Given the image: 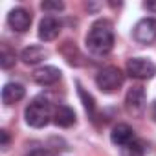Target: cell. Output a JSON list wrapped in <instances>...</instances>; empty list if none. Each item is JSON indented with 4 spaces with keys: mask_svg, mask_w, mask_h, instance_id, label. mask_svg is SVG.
Instances as JSON below:
<instances>
[{
    "mask_svg": "<svg viewBox=\"0 0 156 156\" xmlns=\"http://www.w3.org/2000/svg\"><path fill=\"white\" fill-rule=\"evenodd\" d=\"M134 39L140 44H151L156 41V19H141L134 26Z\"/></svg>",
    "mask_w": 156,
    "mask_h": 156,
    "instance_id": "6",
    "label": "cell"
},
{
    "mask_svg": "<svg viewBox=\"0 0 156 156\" xmlns=\"http://www.w3.org/2000/svg\"><path fill=\"white\" fill-rule=\"evenodd\" d=\"M15 51L9 50L6 44H2V55H0V66H2L4 70H9L13 64H15Z\"/></svg>",
    "mask_w": 156,
    "mask_h": 156,
    "instance_id": "15",
    "label": "cell"
},
{
    "mask_svg": "<svg viewBox=\"0 0 156 156\" xmlns=\"http://www.w3.org/2000/svg\"><path fill=\"white\" fill-rule=\"evenodd\" d=\"M125 108L130 116L140 118L147 108V94L143 87H132L125 96Z\"/></svg>",
    "mask_w": 156,
    "mask_h": 156,
    "instance_id": "5",
    "label": "cell"
},
{
    "mask_svg": "<svg viewBox=\"0 0 156 156\" xmlns=\"http://www.w3.org/2000/svg\"><path fill=\"white\" fill-rule=\"evenodd\" d=\"M77 94H79V98H81V101H83V105H85V108H87V112L90 114V118L94 119V114H96V101H94V98L81 87V85H77Z\"/></svg>",
    "mask_w": 156,
    "mask_h": 156,
    "instance_id": "14",
    "label": "cell"
},
{
    "mask_svg": "<svg viewBox=\"0 0 156 156\" xmlns=\"http://www.w3.org/2000/svg\"><path fill=\"white\" fill-rule=\"evenodd\" d=\"M59 31H61V24H59V20H57L55 17H51V15L44 17V19L41 20V24H39V37H41V41H44V42L55 41V39L59 37Z\"/></svg>",
    "mask_w": 156,
    "mask_h": 156,
    "instance_id": "9",
    "label": "cell"
},
{
    "mask_svg": "<svg viewBox=\"0 0 156 156\" xmlns=\"http://www.w3.org/2000/svg\"><path fill=\"white\" fill-rule=\"evenodd\" d=\"M41 8L44 9V11H62L64 9V4L62 2H51V0H44V2L41 4Z\"/></svg>",
    "mask_w": 156,
    "mask_h": 156,
    "instance_id": "17",
    "label": "cell"
},
{
    "mask_svg": "<svg viewBox=\"0 0 156 156\" xmlns=\"http://www.w3.org/2000/svg\"><path fill=\"white\" fill-rule=\"evenodd\" d=\"M24 96H26V90H24V87L19 85V83H8V85H4V88H2V103H4V105L19 103Z\"/></svg>",
    "mask_w": 156,
    "mask_h": 156,
    "instance_id": "12",
    "label": "cell"
},
{
    "mask_svg": "<svg viewBox=\"0 0 156 156\" xmlns=\"http://www.w3.org/2000/svg\"><path fill=\"white\" fill-rule=\"evenodd\" d=\"M24 118H26V123H28L30 127H33V129H42V127H46L48 121H50V105H48L46 101L42 103V101L35 99V101H31V103L26 107Z\"/></svg>",
    "mask_w": 156,
    "mask_h": 156,
    "instance_id": "3",
    "label": "cell"
},
{
    "mask_svg": "<svg viewBox=\"0 0 156 156\" xmlns=\"http://www.w3.org/2000/svg\"><path fill=\"white\" fill-rule=\"evenodd\" d=\"M62 72L55 66H41L33 72V81L41 87H51L61 81Z\"/></svg>",
    "mask_w": 156,
    "mask_h": 156,
    "instance_id": "8",
    "label": "cell"
},
{
    "mask_svg": "<svg viewBox=\"0 0 156 156\" xmlns=\"http://www.w3.org/2000/svg\"><path fill=\"white\" fill-rule=\"evenodd\" d=\"M127 73L134 79H152L156 75V64L145 57H132L127 61Z\"/></svg>",
    "mask_w": 156,
    "mask_h": 156,
    "instance_id": "4",
    "label": "cell"
},
{
    "mask_svg": "<svg viewBox=\"0 0 156 156\" xmlns=\"http://www.w3.org/2000/svg\"><path fill=\"white\" fill-rule=\"evenodd\" d=\"M121 156H145V151L141 147V143L138 141H130L121 149Z\"/></svg>",
    "mask_w": 156,
    "mask_h": 156,
    "instance_id": "16",
    "label": "cell"
},
{
    "mask_svg": "<svg viewBox=\"0 0 156 156\" xmlns=\"http://www.w3.org/2000/svg\"><path fill=\"white\" fill-rule=\"evenodd\" d=\"M151 116H152V119L156 121V101L152 103V108H151Z\"/></svg>",
    "mask_w": 156,
    "mask_h": 156,
    "instance_id": "19",
    "label": "cell"
},
{
    "mask_svg": "<svg viewBox=\"0 0 156 156\" xmlns=\"http://www.w3.org/2000/svg\"><path fill=\"white\" fill-rule=\"evenodd\" d=\"M51 118H53V123H55L57 127H62V129H68V127H72V125L75 123V112H73L70 107H66V105L55 107Z\"/></svg>",
    "mask_w": 156,
    "mask_h": 156,
    "instance_id": "11",
    "label": "cell"
},
{
    "mask_svg": "<svg viewBox=\"0 0 156 156\" xmlns=\"http://www.w3.org/2000/svg\"><path fill=\"white\" fill-rule=\"evenodd\" d=\"M123 81H125V75H123V72L118 66H107L96 75V85L105 94L116 92L123 85Z\"/></svg>",
    "mask_w": 156,
    "mask_h": 156,
    "instance_id": "2",
    "label": "cell"
},
{
    "mask_svg": "<svg viewBox=\"0 0 156 156\" xmlns=\"http://www.w3.org/2000/svg\"><path fill=\"white\" fill-rule=\"evenodd\" d=\"M147 9H156V4H145Z\"/></svg>",
    "mask_w": 156,
    "mask_h": 156,
    "instance_id": "20",
    "label": "cell"
},
{
    "mask_svg": "<svg viewBox=\"0 0 156 156\" xmlns=\"http://www.w3.org/2000/svg\"><path fill=\"white\" fill-rule=\"evenodd\" d=\"M48 57V50L42 46H28L20 51V59L26 64H39Z\"/></svg>",
    "mask_w": 156,
    "mask_h": 156,
    "instance_id": "13",
    "label": "cell"
},
{
    "mask_svg": "<svg viewBox=\"0 0 156 156\" xmlns=\"http://www.w3.org/2000/svg\"><path fill=\"white\" fill-rule=\"evenodd\" d=\"M110 141L114 145H121V147H125L127 143L134 141V130H132V127L127 125V123H118L112 129V132H110Z\"/></svg>",
    "mask_w": 156,
    "mask_h": 156,
    "instance_id": "10",
    "label": "cell"
},
{
    "mask_svg": "<svg viewBox=\"0 0 156 156\" xmlns=\"http://www.w3.org/2000/svg\"><path fill=\"white\" fill-rule=\"evenodd\" d=\"M8 24H9L11 30H15V31H19V33H24V31H28L30 26H31V15H30V11L24 9V8H15V9H11L9 15H8Z\"/></svg>",
    "mask_w": 156,
    "mask_h": 156,
    "instance_id": "7",
    "label": "cell"
},
{
    "mask_svg": "<svg viewBox=\"0 0 156 156\" xmlns=\"http://www.w3.org/2000/svg\"><path fill=\"white\" fill-rule=\"evenodd\" d=\"M0 138H2V151H8V147H9V134H8V130H0Z\"/></svg>",
    "mask_w": 156,
    "mask_h": 156,
    "instance_id": "18",
    "label": "cell"
},
{
    "mask_svg": "<svg viewBox=\"0 0 156 156\" xmlns=\"http://www.w3.org/2000/svg\"><path fill=\"white\" fill-rule=\"evenodd\" d=\"M87 48L92 55L103 57L108 55L114 48V30L112 22L107 19H99L92 24L88 35H87Z\"/></svg>",
    "mask_w": 156,
    "mask_h": 156,
    "instance_id": "1",
    "label": "cell"
}]
</instances>
